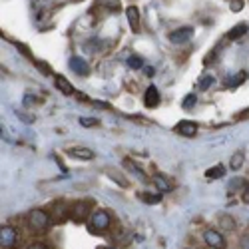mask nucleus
<instances>
[{
    "instance_id": "27",
    "label": "nucleus",
    "mask_w": 249,
    "mask_h": 249,
    "mask_svg": "<svg viewBox=\"0 0 249 249\" xmlns=\"http://www.w3.org/2000/svg\"><path fill=\"white\" fill-rule=\"evenodd\" d=\"M241 199H243V203H249V183L247 181L243 183V188H241Z\"/></svg>"
},
{
    "instance_id": "32",
    "label": "nucleus",
    "mask_w": 249,
    "mask_h": 249,
    "mask_svg": "<svg viewBox=\"0 0 249 249\" xmlns=\"http://www.w3.org/2000/svg\"><path fill=\"white\" fill-rule=\"evenodd\" d=\"M143 72H146L148 76H154V68H150V66H148V68H143Z\"/></svg>"
},
{
    "instance_id": "20",
    "label": "nucleus",
    "mask_w": 249,
    "mask_h": 249,
    "mask_svg": "<svg viewBox=\"0 0 249 249\" xmlns=\"http://www.w3.org/2000/svg\"><path fill=\"white\" fill-rule=\"evenodd\" d=\"M100 6H106L108 10L118 12L122 8V2H120V0H100Z\"/></svg>"
},
{
    "instance_id": "6",
    "label": "nucleus",
    "mask_w": 249,
    "mask_h": 249,
    "mask_svg": "<svg viewBox=\"0 0 249 249\" xmlns=\"http://www.w3.org/2000/svg\"><path fill=\"white\" fill-rule=\"evenodd\" d=\"M192 36H194V28H190V26H181V28L170 32V42H174V44H185Z\"/></svg>"
},
{
    "instance_id": "19",
    "label": "nucleus",
    "mask_w": 249,
    "mask_h": 249,
    "mask_svg": "<svg viewBox=\"0 0 249 249\" xmlns=\"http://www.w3.org/2000/svg\"><path fill=\"white\" fill-rule=\"evenodd\" d=\"M243 160H245V156H243V152L239 150V152H235L233 156H231V161H230V168L231 170H239L241 165H243Z\"/></svg>"
},
{
    "instance_id": "8",
    "label": "nucleus",
    "mask_w": 249,
    "mask_h": 249,
    "mask_svg": "<svg viewBox=\"0 0 249 249\" xmlns=\"http://www.w3.org/2000/svg\"><path fill=\"white\" fill-rule=\"evenodd\" d=\"M176 132L181 134V136H185V138H192V136L197 134V126H196V122L183 120V122H179L178 126H176Z\"/></svg>"
},
{
    "instance_id": "10",
    "label": "nucleus",
    "mask_w": 249,
    "mask_h": 249,
    "mask_svg": "<svg viewBox=\"0 0 249 249\" xmlns=\"http://www.w3.org/2000/svg\"><path fill=\"white\" fill-rule=\"evenodd\" d=\"M124 168H126L128 172H132L140 181H143V183H146L148 181V176H146V172H143L142 168H140V165L136 163V161H130V160H124Z\"/></svg>"
},
{
    "instance_id": "26",
    "label": "nucleus",
    "mask_w": 249,
    "mask_h": 249,
    "mask_svg": "<svg viewBox=\"0 0 249 249\" xmlns=\"http://www.w3.org/2000/svg\"><path fill=\"white\" fill-rule=\"evenodd\" d=\"M108 174H110V178H112V179H116L120 185H124V188H126V185H128V181H126V179H122L118 172H114V170H108Z\"/></svg>"
},
{
    "instance_id": "24",
    "label": "nucleus",
    "mask_w": 249,
    "mask_h": 249,
    "mask_svg": "<svg viewBox=\"0 0 249 249\" xmlns=\"http://www.w3.org/2000/svg\"><path fill=\"white\" fill-rule=\"evenodd\" d=\"M146 203H158L160 199H161V194H143V196H140Z\"/></svg>"
},
{
    "instance_id": "5",
    "label": "nucleus",
    "mask_w": 249,
    "mask_h": 249,
    "mask_svg": "<svg viewBox=\"0 0 249 249\" xmlns=\"http://www.w3.org/2000/svg\"><path fill=\"white\" fill-rule=\"evenodd\" d=\"M88 215H90V205L86 201H76L70 207V219L74 221H84Z\"/></svg>"
},
{
    "instance_id": "3",
    "label": "nucleus",
    "mask_w": 249,
    "mask_h": 249,
    "mask_svg": "<svg viewBox=\"0 0 249 249\" xmlns=\"http://www.w3.org/2000/svg\"><path fill=\"white\" fill-rule=\"evenodd\" d=\"M18 239V231L12 225H2L0 230V249H10Z\"/></svg>"
},
{
    "instance_id": "2",
    "label": "nucleus",
    "mask_w": 249,
    "mask_h": 249,
    "mask_svg": "<svg viewBox=\"0 0 249 249\" xmlns=\"http://www.w3.org/2000/svg\"><path fill=\"white\" fill-rule=\"evenodd\" d=\"M110 225H112V217H110L108 212L98 210V212H94V213L90 215V231H94V233L108 231Z\"/></svg>"
},
{
    "instance_id": "12",
    "label": "nucleus",
    "mask_w": 249,
    "mask_h": 249,
    "mask_svg": "<svg viewBox=\"0 0 249 249\" xmlns=\"http://www.w3.org/2000/svg\"><path fill=\"white\" fill-rule=\"evenodd\" d=\"M146 106L148 108H156L158 104H160V92H158V88L156 86H150L148 90H146Z\"/></svg>"
},
{
    "instance_id": "16",
    "label": "nucleus",
    "mask_w": 249,
    "mask_h": 249,
    "mask_svg": "<svg viewBox=\"0 0 249 249\" xmlns=\"http://www.w3.org/2000/svg\"><path fill=\"white\" fill-rule=\"evenodd\" d=\"M213 82H215V78L212 74H203L197 82V90H207L210 86H213Z\"/></svg>"
},
{
    "instance_id": "21",
    "label": "nucleus",
    "mask_w": 249,
    "mask_h": 249,
    "mask_svg": "<svg viewBox=\"0 0 249 249\" xmlns=\"http://www.w3.org/2000/svg\"><path fill=\"white\" fill-rule=\"evenodd\" d=\"M196 102H197V96L188 94V98H185V100H183V104H181V108H183V110H190V108H194V106H196Z\"/></svg>"
},
{
    "instance_id": "28",
    "label": "nucleus",
    "mask_w": 249,
    "mask_h": 249,
    "mask_svg": "<svg viewBox=\"0 0 249 249\" xmlns=\"http://www.w3.org/2000/svg\"><path fill=\"white\" fill-rule=\"evenodd\" d=\"M243 183H245V181H243V179H233V181H231V183H230V190H231V192H233V190H235V188H243Z\"/></svg>"
},
{
    "instance_id": "4",
    "label": "nucleus",
    "mask_w": 249,
    "mask_h": 249,
    "mask_svg": "<svg viewBox=\"0 0 249 249\" xmlns=\"http://www.w3.org/2000/svg\"><path fill=\"white\" fill-rule=\"evenodd\" d=\"M203 241L210 245L212 249H225V245H227L225 237L217 230H205L203 231Z\"/></svg>"
},
{
    "instance_id": "25",
    "label": "nucleus",
    "mask_w": 249,
    "mask_h": 249,
    "mask_svg": "<svg viewBox=\"0 0 249 249\" xmlns=\"http://www.w3.org/2000/svg\"><path fill=\"white\" fill-rule=\"evenodd\" d=\"M243 80H245V72H239V74H235V76L231 78V82H225V84H227V86H231V88H233V86H237V84H241V82H243Z\"/></svg>"
},
{
    "instance_id": "15",
    "label": "nucleus",
    "mask_w": 249,
    "mask_h": 249,
    "mask_svg": "<svg viewBox=\"0 0 249 249\" xmlns=\"http://www.w3.org/2000/svg\"><path fill=\"white\" fill-rule=\"evenodd\" d=\"M223 174H225L223 165H213V168H210V170L205 172V178H207V179H219Z\"/></svg>"
},
{
    "instance_id": "14",
    "label": "nucleus",
    "mask_w": 249,
    "mask_h": 249,
    "mask_svg": "<svg viewBox=\"0 0 249 249\" xmlns=\"http://www.w3.org/2000/svg\"><path fill=\"white\" fill-rule=\"evenodd\" d=\"M152 181H154V185L158 188L160 194H168V192H172V185H170V181L165 179V178H161V176H154Z\"/></svg>"
},
{
    "instance_id": "11",
    "label": "nucleus",
    "mask_w": 249,
    "mask_h": 249,
    "mask_svg": "<svg viewBox=\"0 0 249 249\" xmlns=\"http://www.w3.org/2000/svg\"><path fill=\"white\" fill-rule=\"evenodd\" d=\"M68 156L72 158H78V160H94V152L90 148H82V146H76V148H70L68 150Z\"/></svg>"
},
{
    "instance_id": "31",
    "label": "nucleus",
    "mask_w": 249,
    "mask_h": 249,
    "mask_svg": "<svg viewBox=\"0 0 249 249\" xmlns=\"http://www.w3.org/2000/svg\"><path fill=\"white\" fill-rule=\"evenodd\" d=\"M28 249H48V247H46L44 243H32Z\"/></svg>"
},
{
    "instance_id": "33",
    "label": "nucleus",
    "mask_w": 249,
    "mask_h": 249,
    "mask_svg": "<svg viewBox=\"0 0 249 249\" xmlns=\"http://www.w3.org/2000/svg\"><path fill=\"white\" fill-rule=\"evenodd\" d=\"M102 249H116V247H102Z\"/></svg>"
},
{
    "instance_id": "18",
    "label": "nucleus",
    "mask_w": 249,
    "mask_h": 249,
    "mask_svg": "<svg viewBox=\"0 0 249 249\" xmlns=\"http://www.w3.org/2000/svg\"><path fill=\"white\" fill-rule=\"evenodd\" d=\"M219 225L227 231H233L235 230V221L231 215H219Z\"/></svg>"
},
{
    "instance_id": "23",
    "label": "nucleus",
    "mask_w": 249,
    "mask_h": 249,
    "mask_svg": "<svg viewBox=\"0 0 249 249\" xmlns=\"http://www.w3.org/2000/svg\"><path fill=\"white\" fill-rule=\"evenodd\" d=\"M142 64H143V60H142L140 56H130V58H128V66L134 68V70L142 68Z\"/></svg>"
},
{
    "instance_id": "22",
    "label": "nucleus",
    "mask_w": 249,
    "mask_h": 249,
    "mask_svg": "<svg viewBox=\"0 0 249 249\" xmlns=\"http://www.w3.org/2000/svg\"><path fill=\"white\" fill-rule=\"evenodd\" d=\"M98 124L100 122L96 118H80V126H84V128H96Z\"/></svg>"
},
{
    "instance_id": "7",
    "label": "nucleus",
    "mask_w": 249,
    "mask_h": 249,
    "mask_svg": "<svg viewBox=\"0 0 249 249\" xmlns=\"http://www.w3.org/2000/svg\"><path fill=\"white\" fill-rule=\"evenodd\" d=\"M70 70L78 76H88L90 74V66H88V62L84 58H80V56H72L70 58Z\"/></svg>"
},
{
    "instance_id": "17",
    "label": "nucleus",
    "mask_w": 249,
    "mask_h": 249,
    "mask_svg": "<svg viewBox=\"0 0 249 249\" xmlns=\"http://www.w3.org/2000/svg\"><path fill=\"white\" fill-rule=\"evenodd\" d=\"M245 32H247V24L243 22V24H237V26H233V28L230 30V34H227V38H230V40H235V38H241Z\"/></svg>"
},
{
    "instance_id": "9",
    "label": "nucleus",
    "mask_w": 249,
    "mask_h": 249,
    "mask_svg": "<svg viewBox=\"0 0 249 249\" xmlns=\"http://www.w3.org/2000/svg\"><path fill=\"white\" fill-rule=\"evenodd\" d=\"M126 16H128V22H130V28L132 32H140V10L136 6H128L126 8Z\"/></svg>"
},
{
    "instance_id": "13",
    "label": "nucleus",
    "mask_w": 249,
    "mask_h": 249,
    "mask_svg": "<svg viewBox=\"0 0 249 249\" xmlns=\"http://www.w3.org/2000/svg\"><path fill=\"white\" fill-rule=\"evenodd\" d=\"M54 82H56V88H58L62 94H66V96H68V94H74V86L70 84V82H68L64 76H56Z\"/></svg>"
},
{
    "instance_id": "1",
    "label": "nucleus",
    "mask_w": 249,
    "mask_h": 249,
    "mask_svg": "<svg viewBox=\"0 0 249 249\" xmlns=\"http://www.w3.org/2000/svg\"><path fill=\"white\" fill-rule=\"evenodd\" d=\"M50 215H48V212H44V210H32L28 215H26V223H28V227L32 231H44L46 227L50 225Z\"/></svg>"
},
{
    "instance_id": "29",
    "label": "nucleus",
    "mask_w": 249,
    "mask_h": 249,
    "mask_svg": "<svg viewBox=\"0 0 249 249\" xmlns=\"http://www.w3.org/2000/svg\"><path fill=\"white\" fill-rule=\"evenodd\" d=\"M241 249H249V235L241 237Z\"/></svg>"
},
{
    "instance_id": "30",
    "label": "nucleus",
    "mask_w": 249,
    "mask_h": 249,
    "mask_svg": "<svg viewBox=\"0 0 249 249\" xmlns=\"http://www.w3.org/2000/svg\"><path fill=\"white\" fill-rule=\"evenodd\" d=\"M18 118H20V120H24V122H28V124L34 120L32 116H26V114H22V112H18Z\"/></svg>"
}]
</instances>
